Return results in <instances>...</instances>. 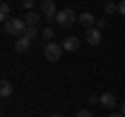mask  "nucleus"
<instances>
[{"label":"nucleus","mask_w":125,"mask_h":117,"mask_svg":"<svg viewBox=\"0 0 125 117\" xmlns=\"http://www.w3.org/2000/svg\"><path fill=\"white\" fill-rule=\"evenodd\" d=\"M77 21H79V25H83L85 29H92V25L96 23V17H94L90 11H85V13H81L79 17H77Z\"/></svg>","instance_id":"0eeeda50"},{"label":"nucleus","mask_w":125,"mask_h":117,"mask_svg":"<svg viewBox=\"0 0 125 117\" xmlns=\"http://www.w3.org/2000/svg\"><path fill=\"white\" fill-rule=\"evenodd\" d=\"M111 117H123V113H113Z\"/></svg>","instance_id":"aec40b11"},{"label":"nucleus","mask_w":125,"mask_h":117,"mask_svg":"<svg viewBox=\"0 0 125 117\" xmlns=\"http://www.w3.org/2000/svg\"><path fill=\"white\" fill-rule=\"evenodd\" d=\"M100 40H102V34H100V29H96V27H92V29H85V42H88L90 46H98Z\"/></svg>","instance_id":"39448f33"},{"label":"nucleus","mask_w":125,"mask_h":117,"mask_svg":"<svg viewBox=\"0 0 125 117\" xmlns=\"http://www.w3.org/2000/svg\"><path fill=\"white\" fill-rule=\"evenodd\" d=\"M40 9H42V15L46 17V21H54V19H56V15H58L54 0H42Z\"/></svg>","instance_id":"20e7f679"},{"label":"nucleus","mask_w":125,"mask_h":117,"mask_svg":"<svg viewBox=\"0 0 125 117\" xmlns=\"http://www.w3.org/2000/svg\"><path fill=\"white\" fill-rule=\"evenodd\" d=\"M10 94H13V84H10L9 80H2L0 82V96H2V98H9Z\"/></svg>","instance_id":"9d476101"},{"label":"nucleus","mask_w":125,"mask_h":117,"mask_svg":"<svg viewBox=\"0 0 125 117\" xmlns=\"http://www.w3.org/2000/svg\"><path fill=\"white\" fill-rule=\"evenodd\" d=\"M21 6H23L25 11H29V13H31V9H33V0H23Z\"/></svg>","instance_id":"dca6fc26"},{"label":"nucleus","mask_w":125,"mask_h":117,"mask_svg":"<svg viewBox=\"0 0 125 117\" xmlns=\"http://www.w3.org/2000/svg\"><path fill=\"white\" fill-rule=\"evenodd\" d=\"M121 113H123V117H125V103L121 105Z\"/></svg>","instance_id":"412c9836"},{"label":"nucleus","mask_w":125,"mask_h":117,"mask_svg":"<svg viewBox=\"0 0 125 117\" xmlns=\"http://www.w3.org/2000/svg\"><path fill=\"white\" fill-rule=\"evenodd\" d=\"M119 13L125 15V0H121V2H119Z\"/></svg>","instance_id":"6ab92c4d"},{"label":"nucleus","mask_w":125,"mask_h":117,"mask_svg":"<svg viewBox=\"0 0 125 117\" xmlns=\"http://www.w3.org/2000/svg\"><path fill=\"white\" fill-rule=\"evenodd\" d=\"M104 25H106V19H98V23H96V29H102Z\"/></svg>","instance_id":"a211bd4d"},{"label":"nucleus","mask_w":125,"mask_h":117,"mask_svg":"<svg viewBox=\"0 0 125 117\" xmlns=\"http://www.w3.org/2000/svg\"><path fill=\"white\" fill-rule=\"evenodd\" d=\"M119 11V4H115V2H106L104 4V13L106 15H113V13H117Z\"/></svg>","instance_id":"4468645a"},{"label":"nucleus","mask_w":125,"mask_h":117,"mask_svg":"<svg viewBox=\"0 0 125 117\" xmlns=\"http://www.w3.org/2000/svg\"><path fill=\"white\" fill-rule=\"evenodd\" d=\"M50 117H62V115H58V113H54V115H50Z\"/></svg>","instance_id":"4be33fe9"},{"label":"nucleus","mask_w":125,"mask_h":117,"mask_svg":"<svg viewBox=\"0 0 125 117\" xmlns=\"http://www.w3.org/2000/svg\"><path fill=\"white\" fill-rule=\"evenodd\" d=\"M25 29H27L25 19H19V17H13L10 21L4 23V32L9 34V36H17V38H21V36H25Z\"/></svg>","instance_id":"f257e3e1"},{"label":"nucleus","mask_w":125,"mask_h":117,"mask_svg":"<svg viewBox=\"0 0 125 117\" xmlns=\"http://www.w3.org/2000/svg\"><path fill=\"white\" fill-rule=\"evenodd\" d=\"M29 44H31L29 38L21 36V38H17V42H15V50H17V52H27V50H29Z\"/></svg>","instance_id":"1a4fd4ad"},{"label":"nucleus","mask_w":125,"mask_h":117,"mask_svg":"<svg viewBox=\"0 0 125 117\" xmlns=\"http://www.w3.org/2000/svg\"><path fill=\"white\" fill-rule=\"evenodd\" d=\"M40 36L44 38V44H50V42L54 40V29H52V27H44Z\"/></svg>","instance_id":"ddd939ff"},{"label":"nucleus","mask_w":125,"mask_h":117,"mask_svg":"<svg viewBox=\"0 0 125 117\" xmlns=\"http://www.w3.org/2000/svg\"><path fill=\"white\" fill-rule=\"evenodd\" d=\"M54 21H56L61 27H71L73 23L77 21L75 11H73V9H62V11H58V15H56V19H54Z\"/></svg>","instance_id":"f03ea898"},{"label":"nucleus","mask_w":125,"mask_h":117,"mask_svg":"<svg viewBox=\"0 0 125 117\" xmlns=\"http://www.w3.org/2000/svg\"><path fill=\"white\" fill-rule=\"evenodd\" d=\"M38 34H42V32H38V27H27L25 29V38H29V40H33Z\"/></svg>","instance_id":"2eb2a0df"},{"label":"nucleus","mask_w":125,"mask_h":117,"mask_svg":"<svg viewBox=\"0 0 125 117\" xmlns=\"http://www.w3.org/2000/svg\"><path fill=\"white\" fill-rule=\"evenodd\" d=\"M98 103L102 105V107H106V109H113L115 103H117V98H115V94H111V92H104V94L98 96Z\"/></svg>","instance_id":"6e6552de"},{"label":"nucleus","mask_w":125,"mask_h":117,"mask_svg":"<svg viewBox=\"0 0 125 117\" xmlns=\"http://www.w3.org/2000/svg\"><path fill=\"white\" fill-rule=\"evenodd\" d=\"M75 117H94V115H92V113L88 111V109H79V111H77V115H75Z\"/></svg>","instance_id":"f3484780"},{"label":"nucleus","mask_w":125,"mask_h":117,"mask_svg":"<svg viewBox=\"0 0 125 117\" xmlns=\"http://www.w3.org/2000/svg\"><path fill=\"white\" fill-rule=\"evenodd\" d=\"M62 54V46L56 44V42H50V44H44V57L46 61H50V63H54V61H58Z\"/></svg>","instance_id":"7ed1b4c3"},{"label":"nucleus","mask_w":125,"mask_h":117,"mask_svg":"<svg viewBox=\"0 0 125 117\" xmlns=\"http://www.w3.org/2000/svg\"><path fill=\"white\" fill-rule=\"evenodd\" d=\"M0 19H2V21H10V6L6 4V2H2V4H0Z\"/></svg>","instance_id":"f8f14e48"},{"label":"nucleus","mask_w":125,"mask_h":117,"mask_svg":"<svg viewBox=\"0 0 125 117\" xmlns=\"http://www.w3.org/2000/svg\"><path fill=\"white\" fill-rule=\"evenodd\" d=\"M38 21H40V15L33 13V11L25 15V23H27V27H36V25H38Z\"/></svg>","instance_id":"9b49d317"},{"label":"nucleus","mask_w":125,"mask_h":117,"mask_svg":"<svg viewBox=\"0 0 125 117\" xmlns=\"http://www.w3.org/2000/svg\"><path fill=\"white\" fill-rule=\"evenodd\" d=\"M62 50H67V52H75V50H79V38L75 36H67L65 40H62Z\"/></svg>","instance_id":"423d86ee"}]
</instances>
